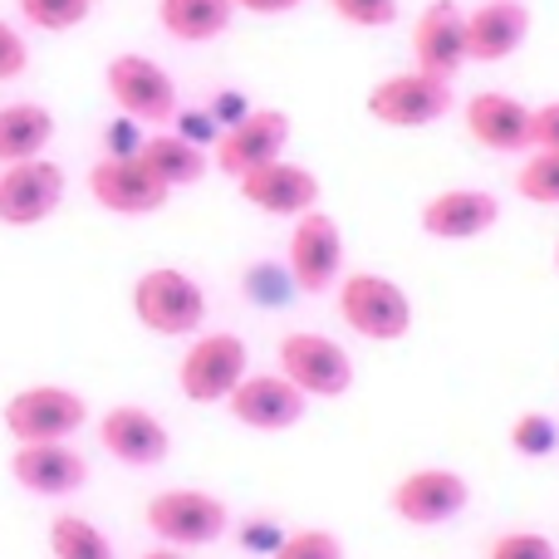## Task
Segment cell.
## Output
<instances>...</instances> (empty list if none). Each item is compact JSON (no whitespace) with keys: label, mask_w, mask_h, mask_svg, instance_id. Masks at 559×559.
I'll list each match as a JSON object with an SVG mask.
<instances>
[{"label":"cell","mask_w":559,"mask_h":559,"mask_svg":"<svg viewBox=\"0 0 559 559\" xmlns=\"http://www.w3.org/2000/svg\"><path fill=\"white\" fill-rule=\"evenodd\" d=\"M338 299V319L354 329L368 344H397L413 329V299L397 280L378 275V271H354L334 285Z\"/></svg>","instance_id":"obj_1"},{"label":"cell","mask_w":559,"mask_h":559,"mask_svg":"<svg viewBox=\"0 0 559 559\" xmlns=\"http://www.w3.org/2000/svg\"><path fill=\"white\" fill-rule=\"evenodd\" d=\"M143 525L153 531L157 545H173V550H202L216 545L231 531V511H226L222 496L197 491V486H173V491H157L143 506Z\"/></svg>","instance_id":"obj_2"},{"label":"cell","mask_w":559,"mask_h":559,"mask_svg":"<svg viewBox=\"0 0 559 559\" xmlns=\"http://www.w3.org/2000/svg\"><path fill=\"white\" fill-rule=\"evenodd\" d=\"M133 314L147 334L187 338L206 319V289L177 265H153L133 280Z\"/></svg>","instance_id":"obj_3"},{"label":"cell","mask_w":559,"mask_h":559,"mask_svg":"<svg viewBox=\"0 0 559 559\" xmlns=\"http://www.w3.org/2000/svg\"><path fill=\"white\" fill-rule=\"evenodd\" d=\"M251 373V354H246V338L231 329H212V334H197L192 348L177 358V388H182L187 403L212 407L241 388V378Z\"/></svg>","instance_id":"obj_4"},{"label":"cell","mask_w":559,"mask_h":559,"mask_svg":"<svg viewBox=\"0 0 559 559\" xmlns=\"http://www.w3.org/2000/svg\"><path fill=\"white\" fill-rule=\"evenodd\" d=\"M0 423L15 437V447L69 442V437L88 423V403H84V393H74V388H64V383H35V388H20V393L5 397Z\"/></svg>","instance_id":"obj_5"},{"label":"cell","mask_w":559,"mask_h":559,"mask_svg":"<svg viewBox=\"0 0 559 559\" xmlns=\"http://www.w3.org/2000/svg\"><path fill=\"white\" fill-rule=\"evenodd\" d=\"M452 79H437L427 69H397L368 88V118L383 128H432L452 114Z\"/></svg>","instance_id":"obj_6"},{"label":"cell","mask_w":559,"mask_h":559,"mask_svg":"<svg viewBox=\"0 0 559 559\" xmlns=\"http://www.w3.org/2000/svg\"><path fill=\"white\" fill-rule=\"evenodd\" d=\"M280 373L305 397H344L354 388V358L338 338L314 334V329H289L275 344Z\"/></svg>","instance_id":"obj_7"},{"label":"cell","mask_w":559,"mask_h":559,"mask_svg":"<svg viewBox=\"0 0 559 559\" xmlns=\"http://www.w3.org/2000/svg\"><path fill=\"white\" fill-rule=\"evenodd\" d=\"M285 271L295 280L299 295H329L344 280V231L329 212H305L289 226V251Z\"/></svg>","instance_id":"obj_8"},{"label":"cell","mask_w":559,"mask_h":559,"mask_svg":"<svg viewBox=\"0 0 559 559\" xmlns=\"http://www.w3.org/2000/svg\"><path fill=\"white\" fill-rule=\"evenodd\" d=\"M388 506H393V515L403 525L437 531V525H452L472 506V481L462 472H452V466H417L388 491Z\"/></svg>","instance_id":"obj_9"},{"label":"cell","mask_w":559,"mask_h":559,"mask_svg":"<svg viewBox=\"0 0 559 559\" xmlns=\"http://www.w3.org/2000/svg\"><path fill=\"white\" fill-rule=\"evenodd\" d=\"M104 88L118 114L133 118V123H173L177 118L173 74L147 55H114L104 69Z\"/></svg>","instance_id":"obj_10"},{"label":"cell","mask_w":559,"mask_h":559,"mask_svg":"<svg viewBox=\"0 0 559 559\" xmlns=\"http://www.w3.org/2000/svg\"><path fill=\"white\" fill-rule=\"evenodd\" d=\"M88 197L114 216H153L173 202V192L147 173L138 153H128V157L104 153L98 157V163L88 167Z\"/></svg>","instance_id":"obj_11"},{"label":"cell","mask_w":559,"mask_h":559,"mask_svg":"<svg viewBox=\"0 0 559 559\" xmlns=\"http://www.w3.org/2000/svg\"><path fill=\"white\" fill-rule=\"evenodd\" d=\"M285 143H289V114L285 108H251L236 128H226L212 147V167L226 177L241 182L246 173L265 163H280L285 157Z\"/></svg>","instance_id":"obj_12"},{"label":"cell","mask_w":559,"mask_h":559,"mask_svg":"<svg viewBox=\"0 0 559 559\" xmlns=\"http://www.w3.org/2000/svg\"><path fill=\"white\" fill-rule=\"evenodd\" d=\"M64 167L29 157V163H10L0 173V226H39L59 212L64 202Z\"/></svg>","instance_id":"obj_13"},{"label":"cell","mask_w":559,"mask_h":559,"mask_svg":"<svg viewBox=\"0 0 559 559\" xmlns=\"http://www.w3.org/2000/svg\"><path fill=\"white\" fill-rule=\"evenodd\" d=\"M466 138L486 153H501V157H525L535 147V108L521 104L511 94H472L466 98Z\"/></svg>","instance_id":"obj_14"},{"label":"cell","mask_w":559,"mask_h":559,"mask_svg":"<svg viewBox=\"0 0 559 559\" xmlns=\"http://www.w3.org/2000/svg\"><path fill=\"white\" fill-rule=\"evenodd\" d=\"M472 64L466 49V10L456 0H432L413 20V69H427L437 79H456Z\"/></svg>","instance_id":"obj_15"},{"label":"cell","mask_w":559,"mask_h":559,"mask_svg":"<svg viewBox=\"0 0 559 559\" xmlns=\"http://www.w3.org/2000/svg\"><path fill=\"white\" fill-rule=\"evenodd\" d=\"M305 407H309V397L280 368L275 373H246L241 388L226 397V413L241 427H251V432H289L305 417Z\"/></svg>","instance_id":"obj_16"},{"label":"cell","mask_w":559,"mask_h":559,"mask_svg":"<svg viewBox=\"0 0 559 559\" xmlns=\"http://www.w3.org/2000/svg\"><path fill=\"white\" fill-rule=\"evenodd\" d=\"M496 222H501V197L486 187H447V192L427 197L417 212V226L432 241H476Z\"/></svg>","instance_id":"obj_17"},{"label":"cell","mask_w":559,"mask_h":559,"mask_svg":"<svg viewBox=\"0 0 559 559\" xmlns=\"http://www.w3.org/2000/svg\"><path fill=\"white\" fill-rule=\"evenodd\" d=\"M98 442L114 462L123 466H163L167 452H173V437H167V423L147 407H133V403H118L98 417Z\"/></svg>","instance_id":"obj_18"},{"label":"cell","mask_w":559,"mask_h":559,"mask_svg":"<svg viewBox=\"0 0 559 559\" xmlns=\"http://www.w3.org/2000/svg\"><path fill=\"white\" fill-rule=\"evenodd\" d=\"M10 476H15L20 491L59 501V496H74L88 486V462L69 442H29V447H15Z\"/></svg>","instance_id":"obj_19"},{"label":"cell","mask_w":559,"mask_h":559,"mask_svg":"<svg viewBox=\"0 0 559 559\" xmlns=\"http://www.w3.org/2000/svg\"><path fill=\"white\" fill-rule=\"evenodd\" d=\"M236 187H241L246 202L265 216H289V222H295V216H305L319 206V177L299 163H285V157L246 173Z\"/></svg>","instance_id":"obj_20"},{"label":"cell","mask_w":559,"mask_h":559,"mask_svg":"<svg viewBox=\"0 0 559 559\" xmlns=\"http://www.w3.org/2000/svg\"><path fill=\"white\" fill-rule=\"evenodd\" d=\"M531 39V5L525 0H481L466 10V49L472 64H506Z\"/></svg>","instance_id":"obj_21"},{"label":"cell","mask_w":559,"mask_h":559,"mask_svg":"<svg viewBox=\"0 0 559 559\" xmlns=\"http://www.w3.org/2000/svg\"><path fill=\"white\" fill-rule=\"evenodd\" d=\"M138 157H143V167L167 187V192H177V187H197L206 173H212V153H206L202 143H192V138H182V133L143 138Z\"/></svg>","instance_id":"obj_22"},{"label":"cell","mask_w":559,"mask_h":559,"mask_svg":"<svg viewBox=\"0 0 559 559\" xmlns=\"http://www.w3.org/2000/svg\"><path fill=\"white\" fill-rule=\"evenodd\" d=\"M49 138H55V114L45 104H0V163H29V157H45Z\"/></svg>","instance_id":"obj_23"},{"label":"cell","mask_w":559,"mask_h":559,"mask_svg":"<svg viewBox=\"0 0 559 559\" xmlns=\"http://www.w3.org/2000/svg\"><path fill=\"white\" fill-rule=\"evenodd\" d=\"M236 0H157V25L182 45H212L231 29Z\"/></svg>","instance_id":"obj_24"},{"label":"cell","mask_w":559,"mask_h":559,"mask_svg":"<svg viewBox=\"0 0 559 559\" xmlns=\"http://www.w3.org/2000/svg\"><path fill=\"white\" fill-rule=\"evenodd\" d=\"M49 555L55 559H118L114 540L84 515H55L49 521Z\"/></svg>","instance_id":"obj_25"},{"label":"cell","mask_w":559,"mask_h":559,"mask_svg":"<svg viewBox=\"0 0 559 559\" xmlns=\"http://www.w3.org/2000/svg\"><path fill=\"white\" fill-rule=\"evenodd\" d=\"M515 192L535 206H559V153H550V147H531L525 163L515 167Z\"/></svg>","instance_id":"obj_26"},{"label":"cell","mask_w":559,"mask_h":559,"mask_svg":"<svg viewBox=\"0 0 559 559\" xmlns=\"http://www.w3.org/2000/svg\"><path fill=\"white\" fill-rule=\"evenodd\" d=\"M511 452L531 456V462H545V456L559 452V423L550 413H521L511 423Z\"/></svg>","instance_id":"obj_27"},{"label":"cell","mask_w":559,"mask_h":559,"mask_svg":"<svg viewBox=\"0 0 559 559\" xmlns=\"http://www.w3.org/2000/svg\"><path fill=\"white\" fill-rule=\"evenodd\" d=\"M20 5V20L35 29H45V35H64V29L84 25L88 20V0H15Z\"/></svg>","instance_id":"obj_28"},{"label":"cell","mask_w":559,"mask_h":559,"mask_svg":"<svg viewBox=\"0 0 559 559\" xmlns=\"http://www.w3.org/2000/svg\"><path fill=\"white\" fill-rule=\"evenodd\" d=\"M486 559H559V545L545 531H506L491 540Z\"/></svg>","instance_id":"obj_29"},{"label":"cell","mask_w":559,"mask_h":559,"mask_svg":"<svg viewBox=\"0 0 559 559\" xmlns=\"http://www.w3.org/2000/svg\"><path fill=\"white\" fill-rule=\"evenodd\" d=\"M329 10L354 29H388L397 15H403L397 0H329Z\"/></svg>","instance_id":"obj_30"},{"label":"cell","mask_w":559,"mask_h":559,"mask_svg":"<svg viewBox=\"0 0 559 559\" xmlns=\"http://www.w3.org/2000/svg\"><path fill=\"white\" fill-rule=\"evenodd\" d=\"M271 559H344V540L334 531H289Z\"/></svg>","instance_id":"obj_31"},{"label":"cell","mask_w":559,"mask_h":559,"mask_svg":"<svg viewBox=\"0 0 559 559\" xmlns=\"http://www.w3.org/2000/svg\"><path fill=\"white\" fill-rule=\"evenodd\" d=\"M289 289H295V280H289V271H280V265H251L246 271V295L255 305H280Z\"/></svg>","instance_id":"obj_32"},{"label":"cell","mask_w":559,"mask_h":559,"mask_svg":"<svg viewBox=\"0 0 559 559\" xmlns=\"http://www.w3.org/2000/svg\"><path fill=\"white\" fill-rule=\"evenodd\" d=\"M29 69V45L10 20H0V84H15L20 74Z\"/></svg>","instance_id":"obj_33"},{"label":"cell","mask_w":559,"mask_h":559,"mask_svg":"<svg viewBox=\"0 0 559 559\" xmlns=\"http://www.w3.org/2000/svg\"><path fill=\"white\" fill-rule=\"evenodd\" d=\"M535 147H550L559 153V98L535 108Z\"/></svg>","instance_id":"obj_34"},{"label":"cell","mask_w":559,"mask_h":559,"mask_svg":"<svg viewBox=\"0 0 559 559\" xmlns=\"http://www.w3.org/2000/svg\"><path fill=\"white\" fill-rule=\"evenodd\" d=\"M280 540H285V535H280L271 521H251V525L241 531V545H246V550H255V555H265V559L280 550Z\"/></svg>","instance_id":"obj_35"},{"label":"cell","mask_w":559,"mask_h":559,"mask_svg":"<svg viewBox=\"0 0 559 559\" xmlns=\"http://www.w3.org/2000/svg\"><path fill=\"white\" fill-rule=\"evenodd\" d=\"M206 114H212L216 123H222V133H226V128H236V123H241L246 114H251V104H246L241 94H216V98H212V108H206Z\"/></svg>","instance_id":"obj_36"},{"label":"cell","mask_w":559,"mask_h":559,"mask_svg":"<svg viewBox=\"0 0 559 559\" xmlns=\"http://www.w3.org/2000/svg\"><path fill=\"white\" fill-rule=\"evenodd\" d=\"M305 0H236V10H246V15H289V10H299Z\"/></svg>","instance_id":"obj_37"},{"label":"cell","mask_w":559,"mask_h":559,"mask_svg":"<svg viewBox=\"0 0 559 559\" xmlns=\"http://www.w3.org/2000/svg\"><path fill=\"white\" fill-rule=\"evenodd\" d=\"M143 559H182V550H173V545H153Z\"/></svg>","instance_id":"obj_38"},{"label":"cell","mask_w":559,"mask_h":559,"mask_svg":"<svg viewBox=\"0 0 559 559\" xmlns=\"http://www.w3.org/2000/svg\"><path fill=\"white\" fill-rule=\"evenodd\" d=\"M555 271H559V241H555Z\"/></svg>","instance_id":"obj_39"},{"label":"cell","mask_w":559,"mask_h":559,"mask_svg":"<svg viewBox=\"0 0 559 559\" xmlns=\"http://www.w3.org/2000/svg\"><path fill=\"white\" fill-rule=\"evenodd\" d=\"M88 5H98V0H88Z\"/></svg>","instance_id":"obj_40"}]
</instances>
